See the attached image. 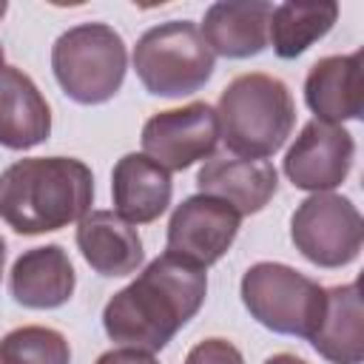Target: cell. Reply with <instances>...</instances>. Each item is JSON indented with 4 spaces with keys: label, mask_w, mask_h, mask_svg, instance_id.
I'll return each mask as SVG.
<instances>
[{
    "label": "cell",
    "mask_w": 364,
    "mask_h": 364,
    "mask_svg": "<svg viewBox=\"0 0 364 364\" xmlns=\"http://www.w3.org/2000/svg\"><path fill=\"white\" fill-rule=\"evenodd\" d=\"M208 296L205 267L162 253L102 310V327L119 347L159 353L199 313Z\"/></svg>",
    "instance_id": "cell-1"
},
{
    "label": "cell",
    "mask_w": 364,
    "mask_h": 364,
    "mask_svg": "<svg viewBox=\"0 0 364 364\" xmlns=\"http://www.w3.org/2000/svg\"><path fill=\"white\" fill-rule=\"evenodd\" d=\"M91 202L94 173L74 156H28L0 173V219L23 236L68 228Z\"/></svg>",
    "instance_id": "cell-2"
},
{
    "label": "cell",
    "mask_w": 364,
    "mask_h": 364,
    "mask_svg": "<svg viewBox=\"0 0 364 364\" xmlns=\"http://www.w3.org/2000/svg\"><path fill=\"white\" fill-rule=\"evenodd\" d=\"M219 136L245 159L273 156L296 125L290 88L273 74H239L219 94Z\"/></svg>",
    "instance_id": "cell-3"
},
{
    "label": "cell",
    "mask_w": 364,
    "mask_h": 364,
    "mask_svg": "<svg viewBox=\"0 0 364 364\" xmlns=\"http://www.w3.org/2000/svg\"><path fill=\"white\" fill-rule=\"evenodd\" d=\"M51 68L65 97L80 105L108 102L125 80L128 51L119 31L105 23H80L51 46Z\"/></svg>",
    "instance_id": "cell-4"
},
{
    "label": "cell",
    "mask_w": 364,
    "mask_h": 364,
    "mask_svg": "<svg viewBox=\"0 0 364 364\" xmlns=\"http://www.w3.org/2000/svg\"><path fill=\"white\" fill-rule=\"evenodd\" d=\"M239 293L247 313L262 327L307 341L316 336L327 310V290L282 262L250 264L242 276Z\"/></svg>",
    "instance_id": "cell-5"
},
{
    "label": "cell",
    "mask_w": 364,
    "mask_h": 364,
    "mask_svg": "<svg viewBox=\"0 0 364 364\" xmlns=\"http://www.w3.org/2000/svg\"><path fill=\"white\" fill-rule=\"evenodd\" d=\"M216 68V54L191 20H171L148 28L134 46V71L154 97H188Z\"/></svg>",
    "instance_id": "cell-6"
},
{
    "label": "cell",
    "mask_w": 364,
    "mask_h": 364,
    "mask_svg": "<svg viewBox=\"0 0 364 364\" xmlns=\"http://www.w3.org/2000/svg\"><path fill=\"white\" fill-rule=\"evenodd\" d=\"M296 250L318 267H344L358 259L364 222L358 208L338 193H313L290 216Z\"/></svg>",
    "instance_id": "cell-7"
},
{
    "label": "cell",
    "mask_w": 364,
    "mask_h": 364,
    "mask_svg": "<svg viewBox=\"0 0 364 364\" xmlns=\"http://www.w3.org/2000/svg\"><path fill=\"white\" fill-rule=\"evenodd\" d=\"M219 142V117L208 102H188L182 108L156 111L142 125V151L156 165L185 171L193 162L210 159Z\"/></svg>",
    "instance_id": "cell-8"
},
{
    "label": "cell",
    "mask_w": 364,
    "mask_h": 364,
    "mask_svg": "<svg viewBox=\"0 0 364 364\" xmlns=\"http://www.w3.org/2000/svg\"><path fill=\"white\" fill-rule=\"evenodd\" d=\"M239 222L242 216L228 202L208 193L188 196L171 213L165 253L208 270L230 250L239 233Z\"/></svg>",
    "instance_id": "cell-9"
},
{
    "label": "cell",
    "mask_w": 364,
    "mask_h": 364,
    "mask_svg": "<svg viewBox=\"0 0 364 364\" xmlns=\"http://www.w3.org/2000/svg\"><path fill=\"white\" fill-rule=\"evenodd\" d=\"M353 156L355 142L344 125L310 119L284 154V173L301 191L330 193L347 179Z\"/></svg>",
    "instance_id": "cell-10"
},
{
    "label": "cell",
    "mask_w": 364,
    "mask_h": 364,
    "mask_svg": "<svg viewBox=\"0 0 364 364\" xmlns=\"http://www.w3.org/2000/svg\"><path fill=\"white\" fill-rule=\"evenodd\" d=\"M304 102L316 119L330 125L358 119L364 108L361 51L316 60L304 80Z\"/></svg>",
    "instance_id": "cell-11"
},
{
    "label": "cell",
    "mask_w": 364,
    "mask_h": 364,
    "mask_svg": "<svg viewBox=\"0 0 364 364\" xmlns=\"http://www.w3.org/2000/svg\"><path fill=\"white\" fill-rule=\"evenodd\" d=\"M199 193L228 202L239 216L259 213L279 188V173L267 159L210 156L196 173Z\"/></svg>",
    "instance_id": "cell-12"
},
{
    "label": "cell",
    "mask_w": 364,
    "mask_h": 364,
    "mask_svg": "<svg viewBox=\"0 0 364 364\" xmlns=\"http://www.w3.org/2000/svg\"><path fill=\"white\" fill-rule=\"evenodd\" d=\"M77 287V273L60 245L31 247L17 256L9 273V290L17 304L28 310L63 307Z\"/></svg>",
    "instance_id": "cell-13"
},
{
    "label": "cell",
    "mask_w": 364,
    "mask_h": 364,
    "mask_svg": "<svg viewBox=\"0 0 364 364\" xmlns=\"http://www.w3.org/2000/svg\"><path fill=\"white\" fill-rule=\"evenodd\" d=\"M111 196L117 216L128 225H148L171 205V173L145 154H125L111 171Z\"/></svg>",
    "instance_id": "cell-14"
},
{
    "label": "cell",
    "mask_w": 364,
    "mask_h": 364,
    "mask_svg": "<svg viewBox=\"0 0 364 364\" xmlns=\"http://www.w3.org/2000/svg\"><path fill=\"white\" fill-rule=\"evenodd\" d=\"M51 134V108L34 80L14 68H0V145L28 151Z\"/></svg>",
    "instance_id": "cell-15"
},
{
    "label": "cell",
    "mask_w": 364,
    "mask_h": 364,
    "mask_svg": "<svg viewBox=\"0 0 364 364\" xmlns=\"http://www.w3.org/2000/svg\"><path fill=\"white\" fill-rule=\"evenodd\" d=\"M273 6L264 0H236V3H213L202 20V37L213 54L245 60L256 57L267 48Z\"/></svg>",
    "instance_id": "cell-16"
},
{
    "label": "cell",
    "mask_w": 364,
    "mask_h": 364,
    "mask_svg": "<svg viewBox=\"0 0 364 364\" xmlns=\"http://www.w3.org/2000/svg\"><path fill=\"white\" fill-rule=\"evenodd\" d=\"M77 247L100 276H128L142 264V239L114 210H91L77 225Z\"/></svg>",
    "instance_id": "cell-17"
},
{
    "label": "cell",
    "mask_w": 364,
    "mask_h": 364,
    "mask_svg": "<svg viewBox=\"0 0 364 364\" xmlns=\"http://www.w3.org/2000/svg\"><path fill=\"white\" fill-rule=\"evenodd\" d=\"M310 344L330 364H361L364 310H361V296L355 282L336 284L327 290V310Z\"/></svg>",
    "instance_id": "cell-18"
},
{
    "label": "cell",
    "mask_w": 364,
    "mask_h": 364,
    "mask_svg": "<svg viewBox=\"0 0 364 364\" xmlns=\"http://www.w3.org/2000/svg\"><path fill=\"white\" fill-rule=\"evenodd\" d=\"M338 17V3H318V6H296L282 3L273 6L267 43L282 60H296L304 54L316 40H321Z\"/></svg>",
    "instance_id": "cell-19"
},
{
    "label": "cell",
    "mask_w": 364,
    "mask_h": 364,
    "mask_svg": "<svg viewBox=\"0 0 364 364\" xmlns=\"http://www.w3.org/2000/svg\"><path fill=\"white\" fill-rule=\"evenodd\" d=\"M0 364H71V347L54 327L23 324L0 338Z\"/></svg>",
    "instance_id": "cell-20"
},
{
    "label": "cell",
    "mask_w": 364,
    "mask_h": 364,
    "mask_svg": "<svg viewBox=\"0 0 364 364\" xmlns=\"http://www.w3.org/2000/svg\"><path fill=\"white\" fill-rule=\"evenodd\" d=\"M185 364H245V358L228 338H205L188 350Z\"/></svg>",
    "instance_id": "cell-21"
},
{
    "label": "cell",
    "mask_w": 364,
    "mask_h": 364,
    "mask_svg": "<svg viewBox=\"0 0 364 364\" xmlns=\"http://www.w3.org/2000/svg\"><path fill=\"white\" fill-rule=\"evenodd\" d=\"M94 364H159V361L154 358V353H142L134 347H117V350L102 353Z\"/></svg>",
    "instance_id": "cell-22"
},
{
    "label": "cell",
    "mask_w": 364,
    "mask_h": 364,
    "mask_svg": "<svg viewBox=\"0 0 364 364\" xmlns=\"http://www.w3.org/2000/svg\"><path fill=\"white\" fill-rule=\"evenodd\" d=\"M264 364H307V361L299 358V355H293V353H276V355L264 358Z\"/></svg>",
    "instance_id": "cell-23"
},
{
    "label": "cell",
    "mask_w": 364,
    "mask_h": 364,
    "mask_svg": "<svg viewBox=\"0 0 364 364\" xmlns=\"http://www.w3.org/2000/svg\"><path fill=\"white\" fill-rule=\"evenodd\" d=\"M3 267H6V242L0 236V279H3Z\"/></svg>",
    "instance_id": "cell-24"
},
{
    "label": "cell",
    "mask_w": 364,
    "mask_h": 364,
    "mask_svg": "<svg viewBox=\"0 0 364 364\" xmlns=\"http://www.w3.org/2000/svg\"><path fill=\"white\" fill-rule=\"evenodd\" d=\"M3 14H6V3L0 0V17H3Z\"/></svg>",
    "instance_id": "cell-25"
},
{
    "label": "cell",
    "mask_w": 364,
    "mask_h": 364,
    "mask_svg": "<svg viewBox=\"0 0 364 364\" xmlns=\"http://www.w3.org/2000/svg\"><path fill=\"white\" fill-rule=\"evenodd\" d=\"M0 68H3V46H0Z\"/></svg>",
    "instance_id": "cell-26"
}]
</instances>
